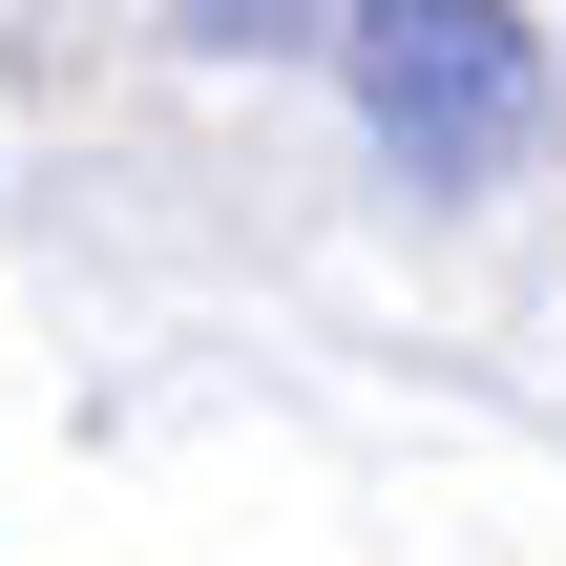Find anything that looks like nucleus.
I'll return each instance as SVG.
<instances>
[{
  "label": "nucleus",
  "instance_id": "1",
  "mask_svg": "<svg viewBox=\"0 0 566 566\" xmlns=\"http://www.w3.org/2000/svg\"><path fill=\"white\" fill-rule=\"evenodd\" d=\"M315 42L357 63V126L399 147V189H504L546 147V105H566L525 0H336Z\"/></svg>",
  "mask_w": 566,
  "mask_h": 566
},
{
  "label": "nucleus",
  "instance_id": "2",
  "mask_svg": "<svg viewBox=\"0 0 566 566\" xmlns=\"http://www.w3.org/2000/svg\"><path fill=\"white\" fill-rule=\"evenodd\" d=\"M336 0H189V42H231V63H273V42H315Z\"/></svg>",
  "mask_w": 566,
  "mask_h": 566
}]
</instances>
